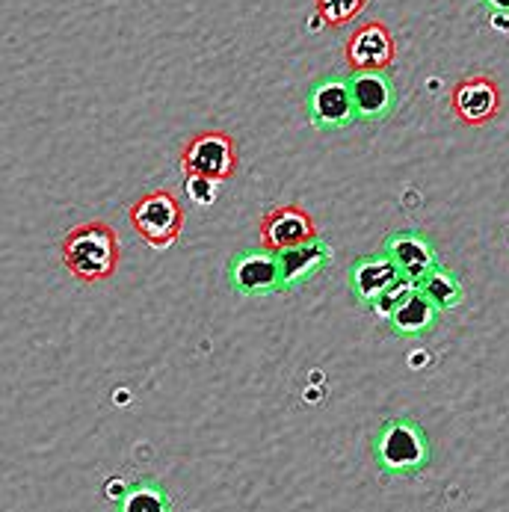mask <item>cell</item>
<instances>
[{"mask_svg": "<svg viewBox=\"0 0 509 512\" xmlns=\"http://www.w3.org/2000/svg\"><path fill=\"white\" fill-rule=\"evenodd\" d=\"M184 175H199L211 181H228L237 169V148L225 131H199L181 148Z\"/></svg>", "mask_w": 509, "mask_h": 512, "instance_id": "6", "label": "cell"}, {"mask_svg": "<svg viewBox=\"0 0 509 512\" xmlns=\"http://www.w3.org/2000/svg\"><path fill=\"white\" fill-rule=\"evenodd\" d=\"M228 285L240 296H270L282 293V267L279 252L267 246H246L228 261Z\"/></svg>", "mask_w": 509, "mask_h": 512, "instance_id": "5", "label": "cell"}, {"mask_svg": "<svg viewBox=\"0 0 509 512\" xmlns=\"http://www.w3.org/2000/svg\"><path fill=\"white\" fill-rule=\"evenodd\" d=\"M350 291L362 305H376L385 293H391L400 282V270L379 252V255H364L350 264Z\"/></svg>", "mask_w": 509, "mask_h": 512, "instance_id": "12", "label": "cell"}, {"mask_svg": "<svg viewBox=\"0 0 509 512\" xmlns=\"http://www.w3.org/2000/svg\"><path fill=\"white\" fill-rule=\"evenodd\" d=\"M187 193L196 205H214L219 196V181L211 178H199V175H187Z\"/></svg>", "mask_w": 509, "mask_h": 512, "instance_id": "18", "label": "cell"}, {"mask_svg": "<svg viewBox=\"0 0 509 512\" xmlns=\"http://www.w3.org/2000/svg\"><path fill=\"white\" fill-rule=\"evenodd\" d=\"M344 60L350 72H388L397 60V42L388 24L364 21L344 42Z\"/></svg>", "mask_w": 509, "mask_h": 512, "instance_id": "8", "label": "cell"}, {"mask_svg": "<svg viewBox=\"0 0 509 512\" xmlns=\"http://www.w3.org/2000/svg\"><path fill=\"white\" fill-rule=\"evenodd\" d=\"M261 246L273 249V252H285L293 246L311 243L317 240V222L311 220V214L299 205H276L261 217Z\"/></svg>", "mask_w": 509, "mask_h": 512, "instance_id": "10", "label": "cell"}, {"mask_svg": "<svg viewBox=\"0 0 509 512\" xmlns=\"http://www.w3.org/2000/svg\"><path fill=\"white\" fill-rule=\"evenodd\" d=\"M60 252H63V264L69 267V273L86 285L110 279L122 258L119 237H116L113 225H107L104 220L74 225L63 237Z\"/></svg>", "mask_w": 509, "mask_h": 512, "instance_id": "2", "label": "cell"}, {"mask_svg": "<svg viewBox=\"0 0 509 512\" xmlns=\"http://www.w3.org/2000/svg\"><path fill=\"white\" fill-rule=\"evenodd\" d=\"M116 512H175V507H172V495L166 492L163 483L143 477V480H134L119 495Z\"/></svg>", "mask_w": 509, "mask_h": 512, "instance_id": "15", "label": "cell"}, {"mask_svg": "<svg viewBox=\"0 0 509 512\" xmlns=\"http://www.w3.org/2000/svg\"><path fill=\"white\" fill-rule=\"evenodd\" d=\"M350 89L359 122H385L400 104L397 83L388 72H350Z\"/></svg>", "mask_w": 509, "mask_h": 512, "instance_id": "11", "label": "cell"}, {"mask_svg": "<svg viewBox=\"0 0 509 512\" xmlns=\"http://www.w3.org/2000/svg\"><path fill=\"white\" fill-rule=\"evenodd\" d=\"M418 288L436 302L438 311L459 308V305H462V299H465V288H462L459 276H456L453 270H447V267H436V270H433V273H430Z\"/></svg>", "mask_w": 509, "mask_h": 512, "instance_id": "16", "label": "cell"}, {"mask_svg": "<svg viewBox=\"0 0 509 512\" xmlns=\"http://www.w3.org/2000/svg\"><path fill=\"white\" fill-rule=\"evenodd\" d=\"M332 261V246L317 237L311 243L293 246L279 252V267H282V293H291L302 288L308 279H314L317 273H323Z\"/></svg>", "mask_w": 509, "mask_h": 512, "instance_id": "13", "label": "cell"}, {"mask_svg": "<svg viewBox=\"0 0 509 512\" xmlns=\"http://www.w3.org/2000/svg\"><path fill=\"white\" fill-rule=\"evenodd\" d=\"M376 468L385 477H418L433 462V444L427 430L412 415H397L379 424L370 441Z\"/></svg>", "mask_w": 509, "mask_h": 512, "instance_id": "1", "label": "cell"}, {"mask_svg": "<svg viewBox=\"0 0 509 512\" xmlns=\"http://www.w3.org/2000/svg\"><path fill=\"white\" fill-rule=\"evenodd\" d=\"M367 3L370 0H314V9L329 27H347L362 15Z\"/></svg>", "mask_w": 509, "mask_h": 512, "instance_id": "17", "label": "cell"}, {"mask_svg": "<svg viewBox=\"0 0 509 512\" xmlns=\"http://www.w3.org/2000/svg\"><path fill=\"white\" fill-rule=\"evenodd\" d=\"M492 12H509V0H483Z\"/></svg>", "mask_w": 509, "mask_h": 512, "instance_id": "19", "label": "cell"}, {"mask_svg": "<svg viewBox=\"0 0 509 512\" xmlns=\"http://www.w3.org/2000/svg\"><path fill=\"white\" fill-rule=\"evenodd\" d=\"M128 220L148 246L169 249L181 237L184 205L172 190H148L128 208Z\"/></svg>", "mask_w": 509, "mask_h": 512, "instance_id": "3", "label": "cell"}, {"mask_svg": "<svg viewBox=\"0 0 509 512\" xmlns=\"http://www.w3.org/2000/svg\"><path fill=\"white\" fill-rule=\"evenodd\" d=\"M450 107L465 125H486L501 110V86L489 74H468L450 92Z\"/></svg>", "mask_w": 509, "mask_h": 512, "instance_id": "9", "label": "cell"}, {"mask_svg": "<svg viewBox=\"0 0 509 512\" xmlns=\"http://www.w3.org/2000/svg\"><path fill=\"white\" fill-rule=\"evenodd\" d=\"M305 110L308 122L317 131H347L359 122L353 89H350V74H323L308 86L305 95Z\"/></svg>", "mask_w": 509, "mask_h": 512, "instance_id": "4", "label": "cell"}, {"mask_svg": "<svg viewBox=\"0 0 509 512\" xmlns=\"http://www.w3.org/2000/svg\"><path fill=\"white\" fill-rule=\"evenodd\" d=\"M438 317H441V311L436 308V302L421 288H415L391 311L388 329L394 335H400V338H415V335H424V332L436 329Z\"/></svg>", "mask_w": 509, "mask_h": 512, "instance_id": "14", "label": "cell"}, {"mask_svg": "<svg viewBox=\"0 0 509 512\" xmlns=\"http://www.w3.org/2000/svg\"><path fill=\"white\" fill-rule=\"evenodd\" d=\"M382 255L400 270L403 279L421 285L436 267H441L438 261L436 246L427 234L415 231V228H400V231H391L382 243Z\"/></svg>", "mask_w": 509, "mask_h": 512, "instance_id": "7", "label": "cell"}]
</instances>
